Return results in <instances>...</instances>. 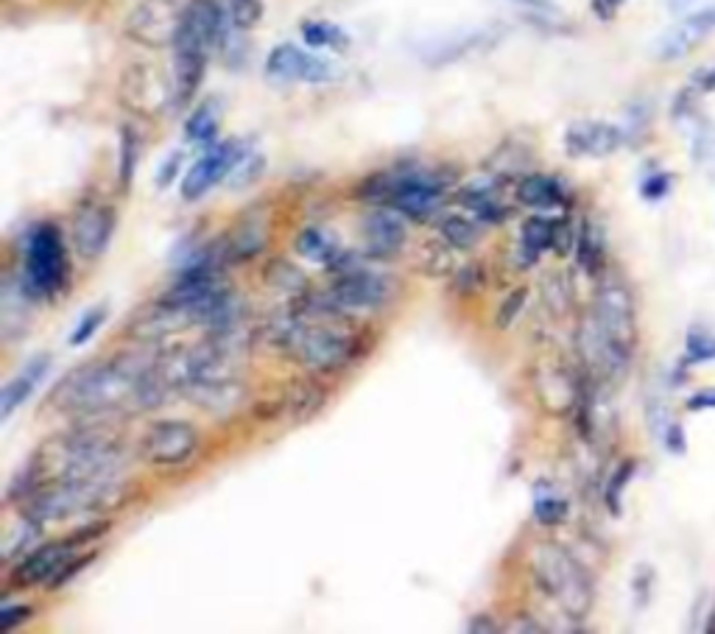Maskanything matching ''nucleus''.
<instances>
[{
    "label": "nucleus",
    "mask_w": 715,
    "mask_h": 634,
    "mask_svg": "<svg viewBox=\"0 0 715 634\" xmlns=\"http://www.w3.org/2000/svg\"><path fill=\"white\" fill-rule=\"evenodd\" d=\"M157 352H121L70 372L51 394V406L79 422H104L127 414L152 411L171 394Z\"/></svg>",
    "instance_id": "1"
},
{
    "label": "nucleus",
    "mask_w": 715,
    "mask_h": 634,
    "mask_svg": "<svg viewBox=\"0 0 715 634\" xmlns=\"http://www.w3.org/2000/svg\"><path fill=\"white\" fill-rule=\"evenodd\" d=\"M127 467V447L121 436L104 422H84L73 431L53 436L37 447L9 483V501H26L45 483L93 481L121 476Z\"/></svg>",
    "instance_id": "2"
},
{
    "label": "nucleus",
    "mask_w": 715,
    "mask_h": 634,
    "mask_svg": "<svg viewBox=\"0 0 715 634\" xmlns=\"http://www.w3.org/2000/svg\"><path fill=\"white\" fill-rule=\"evenodd\" d=\"M637 347V313L634 299L623 283L609 279L595 291L589 316L579 331V352L584 367L598 381H612L627 372Z\"/></svg>",
    "instance_id": "3"
},
{
    "label": "nucleus",
    "mask_w": 715,
    "mask_h": 634,
    "mask_svg": "<svg viewBox=\"0 0 715 634\" xmlns=\"http://www.w3.org/2000/svg\"><path fill=\"white\" fill-rule=\"evenodd\" d=\"M229 9L218 0H190L184 3L182 23H179L177 39H174V104L188 107L199 93L207 59L213 48L227 43Z\"/></svg>",
    "instance_id": "4"
},
{
    "label": "nucleus",
    "mask_w": 715,
    "mask_h": 634,
    "mask_svg": "<svg viewBox=\"0 0 715 634\" xmlns=\"http://www.w3.org/2000/svg\"><path fill=\"white\" fill-rule=\"evenodd\" d=\"M132 481L123 476L93 478V481H59L45 483L23 503V514L39 526L82 517V514H104L121 509L132 498Z\"/></svg>",
    "instance_id": "5"
},
{
    "label": "nucleus",
    "mask_w": 715,
    "mask_h": 634,
    "mask_svg": "<svg viewBox=\"0 0 715 634\" xmlns=\"http://www.w3.org/2000/svg\"><path fill=\"white\" fill-rule=\"evenodd\" d=\"M532 578L543 596L551 598L564 615L584 621L593 607V582L573 553L559 542H537L532 551Z\"/></svg>",
    "instance_id": "6"
},
{
    "label": "nucleus",
    "mask_w": 715,
    "mask_h": 634,
    "mask_svg": "<svg viewBox=\"0 0 715 634\" xmlns=\"http://www.w3.org/2000/svg\"><path fill=\"white\" fill-rule=\"evenodd\" d=\"M448 182L431 171H400V174H372L358 188V196L367 202L386 204L397 210L400 216L414 222H428L442 204Z\"/></svg>",
    "instance_id": "7"
},
{
    "label": "nucleus",
    "mask_w": 715,
    "mask_h": 634,
    "mask_svg": "<svg viewBox=\"0 0 715 634\" xmlns=\"http://www.w3.org/2000/svg\"><path fill=\"white\" fill-rule=\"evenodd\" d=\"M70 266L64 252V238L57 224H37L26 235V258H23V274L20 286L28 299H51L68 286Z\"/></svg>",
    "instance_id": "8"
},
{
    "label": "nucleus",
    "mask_w": 715,
    "mask_h": 634,
    "mask_svg": "<svg viewBox=\"0 0 715 634\" xmlns=\"http://www.w3.org/2000/svg\"><path fill=\"white\" fill-rule=\"evenodd\" d=\"M121 104L134 115L157 118L174 104V79L154 64H129L118 87Z\"/></svg>",
    "instance_id": "9"
},
{
    "label": "nucleus",
    "mask_w": 715,
    "mask_h": 634,
    "mask_svg": "<svg viewBox=\"0 0 715 634\" xmlns=\"http://www.w3.org/2000/svg\"><path fill=\"white\" fill-rule=\"evenodd\" d=\"M199 447H202V433L182 419L154 422L146 436L140 439V456L154 467H182L196 456Z\"/></svg>",
    "instance_id": "10"
},
{
    "label": "nucleus",
    "mask_w": 715,
    "mask_h": 634,
    "mask_svg": "<svg viewBox=\"0 0 715 634\" xmlns=\"http://www.w3.org/2000/svg\"><path fill=\"white\" fill-rule=\"evenodd\" d=\"M330 297L342 304L344 311H380L394 299V279L389 274L372 272L361 266L347 274H338L330 286Z\"/></svg>",
    "instance_id": "11"
},
{
    "label": "nucleus",
    "mask_w": 715,
    "mask_h": 634,
    "mask_svg": "<svg viewBox=\"0 0 715 634\" xmlns=\"http://www.w3.org/2000/svg\"><path fill=\"white\" fill-rule=\"evenodd\" d=\"M182 12L184 7H179V0H140L127 17L129 37L148 48L174 45Z\"/></svg>",
    "instance_id": "12"
},
{
    "label": "nucleus",
    "mask_w": 715,
    "mask_h": 634,
    "mask_svg": "<svg viewBox=\"0 0 715 634\" xmlns=\"http://www.w3.org/2000/svg\"><path fill=\"white\" fill-rule=\"evenodd\" d=\"M243 154H247V148H243L238 140H227V143L210 146L207 152L190 166V171L184 174L182 184H179L184 202H196V199L207 196L218 182L229 179V174H233V168L241 163Z\"/></svg>",
    "instance_id": "13"
},
{
    "label": "nucleus",
    "mask_w": 715,
    "mask_h": 634,
    "mask_svg": "<svg viewBox=\"0 0 715 634\" xmlns=\"http://www.w3.org/2000/svg\"><path fill=\"white\" fill-rule=\"evenodd\" d=\"M266 76L274 82L324 84L338 76V68L330 59L305 51L299 45L279 43L266 59Z\"/></svg>",
    "instance_id": "14"
},
{
    "label": "nucleus",
    "mask_w": 715,
    "mask_h": 634,
    "mask_svg": "<svg viewBox=\"0 0 715 634\" xmlns=\"http://www.w3.org/2000/svg\"><path fill=\"white\" fill-rule=\"evenodd\" d=\"M70 559H73V542L70 539L45 542V546L34 548L20 559L17 565L12 567L9 582L17 590H28V587H37V584H51Z\"/></svg>",
    "instance_id": "15"
},
{
    "label": "nucleus",
    "mask_w": 715,
    "mask_h": 634,
    "mask_svg": "<svg viewBox=\"0 0 715 634\" xmlns=\"http://www.w3.org/2000/svg\"><path fill=\"white\" fill-rule=\"evenodd\" d=\"M115 232V210L107 204H84L73 218V247H76L79 258L87 263L98 261L107 252L109 241Z\"/></svg>",
    "instance_id": "16"
},
{
    "label": "nucleus",
    "mask_w": 715,
    "mask_h": 634,
    "mask_svg": "<svg viewBox=\"0 0 715 634\" xmlns=\"http://www.w3.org/2000/svg\"><path fill=\"white\" fill-rule=\"evenodd\" d=\"M623 143H627L623 129L607 121H576L564 132V152L579 159H604L618 152Z\"/></svg>",
    "instance_id": "17"
},
{
    "label": "nucleus",
    "mask_w": 715,
    "mask_h": 634,
    "mask_svg": "<svg viewBox=\"0 0 715 634\" xmlns=\"http://www.w3.org/2000/svg\"><path fill=\"white\" fill-rule=\"evenodd\" d=\"M405 241H408V229L397 210H374L364 218V243L372 261H392L403 252Z\"/></svg>",
    "instance_id": "18"
},
{
    "label": "nucleus",
    "mask_w": 715,
    "mask_h": 634,
    "mask_svg": "<svg viewBox=\"0 0 715 634\" xmlns=\"http://www.w3.org/2000/svg\"><path fill=\"white\" fill-rule=\"evenodd\" d=\"M182 394H188V400L202 411L213 414V417H233L235 411H241L247 403V386L241 378H213V381H196L190 383Z\"/></svg>",
    "instance_id": "19"
},
{
    "label": "nucleus",
    "mask_w": 715,
    "mask_h": 634,
    "mask_svg": "<svg viewBox=\"0 0 715 634\" xmlns=\"http://www.w3.org/2000/svg\"><path fill=\"white\" fill-rule=\"evenodd\" d=\"M715 32V7L702 9V12H693L690 17L679 20L677 26H671L663 37L657 39V57L665 59V62H674V59H682L688 53H693L699 48L704 37Z\"/></svg>",
    "instance_id": "20"
},
{
    "label": "nucleus",
    "mask_w": 715,
    "mask_h": 634,
    "mask_svg": "<svg viewBox=\"0 0 715 634\" xmlns=\"http://www.w3.org/2000/svg\"><path fill=\"white\" fill-rule=\"evenodd\" d=\"M517 202L537 213H548V210L568 207L570 193L562 179L548 177V174H526L517 182Z\"/></svg>",
    "instance_id": "21"
},
{
    "label": "nucleus",
    "mask_w": 715,
    "mask_h": 634,
    "mask_svg": "<svg viewBox=\"0 0 715 634\" xmlns=\"http://www.w3.org/2000/svg\"><path fill=\"white\" fill-rule=\"evenodd\" d=\"M330 392L317 381V378H299L291 386L285 388L279 397V408L283 414L294 419V422H308V419L319 417L322 408L327 406Z\"/></svg>",
    "instance_id": "22"
},
{
    "label": "nucleus",
    "mask_w": 715,
    "mask_h": 634,
    "mask_svg": "<svg viewBox=\"0 0 715 634\" xmlns=\"http://www.w3.org/2000/svg\"><path fill=\"white\" fill-rule=\"evenodd\" d=\"M534 383H537V392H539V400H543V406L553 414L570 411V408L579 403V397H582V386H579V383L573 381V378H570L564 369H557V367L539 369L537 378H534Z\"/></svg>",
    "instance_id": "23"
},
{
    "label": "nucleus",
    "mask_w": 715,
    "mask_h": 634,
    "mask_svg": "<svg viewBox=\"0 0 715 634\" xmlns=\"http://www.w3.org/2000/svg\"><path fill=\"white\" fill-rule=\"evenodd\" d=\"M48 367H51V356L32 358V361L23 367V372L3 386V392H0V419H3V422L32 397L37 383L43 381V374L48 372Z\"/></svg>",
    "instance_id": "24"
},
{
    "label": "nucleus",
    "mask_w": 715,
    "mask_h": 634,
    "mask_svg": "<svg viewBox=\"0 0 715 634\" xmlns=\"http://www.w3.org/2000/svg\"><path fill=\"white\" fill-rule=\"evenodd\" d=\"M456 202L462 204L464 210H469V213L484 224H500L509 218V207L503 204V199H500L498 184L494 182L467 184V188L458 191Z\"/></svg>",
    "instance_id": "25"
},
{
    "label": "nucleus",
    "mask_w": 715,
    "mask_h": 634,
    "mask_svg": "<svg viewBox=\"0 0 715 634\" xmlns=\"http://www.w3.org/2000/svg\"><path fill=\"white\" fill-rule=\"evenodd\" d=\"M562 216H532L526 218L523 229H520V252H523V268L534 266L539 261V254L553 252V241H557V227Z\"/></svg>",
    "instance_id": "26"
},
{
    "label": "nucleus",
    "mask_w": 715,
    "mask_h": 634,
    "mask_svg": "<svg viewBox=\"0 0 715 634\" xmlns=\"http://www.w3.org/2000/svg\"><path fill=\"white\" fill-rule=\"evenodd\" d=\"M297 252L302 254L305 261L322 263V266H330L342 254V247L330 232H324L322 227H308L297 235Z\"/></svg>",
    "instance_id": "27"
},
{
    "label": "nucleus",
    "mask_w": 715,
    "mask_h": 634,
    "mask_svg": "<svg viewBox=\"0 0 715 634\" xmlns=\"http://www.w3.org/2000/svg\"><path fill=\"white\" fill-rule=\"evenodd\" d=\"M576 258L579 266L595 277L604 268V258H607V243H604V232L595 227L593 222H584L576 235Z\"/></svg>",
    "instance_id": "28"
},
{
    "label": "nucleus",
    "mask_w": 715,
    "mask_h": 634,
    "mask_svg": "<svg viewBox=\"0 0 715 634\" xmlns=\"http://www.w3.org/2000/svg\"><path fill=\"white\" fill-rule=\"evenodd\" d=\"M439 235H442V241L448 243V247L467 252V249L478 247V241H481V227H478L475 218L456 216V213H453V216H444L442 222H439Z\"/></svg>",
    "instance_id": "29"
},
{
    "label": "nucleus",
    "mask_w": 715,
    "mask_h": 634,
    "mask_svg": "<svg viewBox=\"0 0 715 634\" xmlns=\"http://www.w3.org/2000/svg\"><path fill=\"white\" fill-rule=\"evenodd\" d=\"M263 279H266V286L277 288V291H285V294H294V297H302V294L308 291V277H305L302 268L283 261V258L269 261L266 266H263Z\"/></svg>",
    "instance_id": "30"
},
{
    "label": "nucleus",
    "mask_w": 715,
    "mask_h": 634,
    "mask_svg": "<svg viewBox=\"0 0 715 634\" xmlns=\"http://www.w3.org/2000/svg\"><path fill=\"white\" fill-rule=\"evenodd\" d=\"M184 137L199 146H213V140L218 137L216 101H204L202 107L190 112V118L184 121Z\"/></svg>",
    "instance_id": "31"
},
{
    "label": "nucleus",
    "mask_w": 715,
    "mask_h": 634,
    "mask_svg": "<svg viewBox=\"0 0 715 634\" xmlns=\"http://www.w3.org/2000/svg\"><path fill=\"white\" fill-rule=\"evenodd\" d=\"M302 39L311 48H327V51H347L349 48V34L336 23H327V20L302 23Z\"/></svg>",
    "instance_id": "32"
},
{
    "label": "nucleus",
    "mask_w": 715,
    "mask_h": 634,
    "mask_svg": "<svg viewBox=\"0 0 715 634\" xmlns=\"http://www.w3.org/2000/svg\"><path fill=\"white\" fill-rule=\"evenodd\" d=\"M39 531H43V526L23 514L17 526L9 528V531H3V559L12 562L14 557H23V553H28V548H32L34 539L39 537Z\"/></svg>",
    "instance_id": "33"
},
{
    "label": "nucleus",
    "mask_w": 715,
    "mask_h": 634,
    "mask_svg": "<svg viewBox=\"0 0 715 634\" xmlns=\"http://www.w3.org/2000/svg\"><path fill=\"white\" fill-rule=\"evenodd\" d=\"M568 514H570V503L564 501V498L539 489L537 501H534V517H537L539 526H562V523L568 521Z\"/></svg>",
    "instance_id": "34"
},
{
    "label": "nucleus",
    "mask_w": 715,
    "mask_h": 634,
    "mask_svg": "<svg viewBox=\"0 0 715 634\" xmlns=\"http://www.w3.org/2000/svg\"><path fill=\"white\" fill-rule=\"evenodd\" d=\"M138 159H140V137L132 127L121 129V163H118V179H121V188L129 191L132 184L134 171H138Z\"/></svg>",
    "instance_id": "35"
},
{
    "label": "nucleus",
    "mask_w": 715,
    "mask_h": 634,
    "mask_svg": "<svg viewBox=\"0 0 715 634\" xmlns=\"http://www.w3.org/2000/svg\"><path fill=\"white\" fill-rule=\"evenodd\" d=\"M450 249L444 241L428 243L422 247V258H419V272H425L428 277H448L453 272V258H450Z\"/></svg>",
    "instance_id": "36"
},
{
    "label": "nucleus",
    "mask_w": 715,
    "mask_h": 634,
    "mask_svg": "<svg viewBox=\"0 0 715 634\" xmlns=\"http://www.w3.org/2000/svg\"><path fill=\"white\" fill-rule=\"evenodd\" d=\"M634 469H637V464H634V462H623L621 467H618L612 472V478H609L607 489H604V501H607V509L615 514V517L621 514V509H623V492H627L629 481H632V478H634Z\"/></svg>",
    "instance_id": "37"
},
{
    "label": "nucleus",
    "mask_w": 715,
    "mask_h": 634,
    "mask_svg": "<svg viewBox=\"0 0 715 634\" xmlns=\"http://www.w3.org/2000/svg\"><path fill=\"white\" fill-rule=\"evenodd\" d=\"M715 361V333L707 331H688L684 338V363H707Z\"/></svg>",
    "instance_id": "38"
},
{
    "label": "nucleus",
    "mask_w": 715,
    "mask_h": 634,
    "mask_svg": "<svg viewBox=\"0 0 715 634\" xmlns=\"http://www.w3.org/2000/svg\"><path fill=\"white\" fill-rule=\"evenodd\" d=\"M229 17L235 28H254L263 17V3L260 0H229Z\"/></svg>",
    "instance_id": "39"
},
{
    "label": "nucleus",
    "mask_w": 715,
    "mask_h": 634,
    "mask_svg": "<svg viewBox=\"0 0 715 634\" xmlns=\"http://www.w3.org/2000/svg\"><path fill=\"white\" fill-rule=\"evenodd\" d=\"M526 302H528L526 288H514V291L503 299V304H500L498 316H494V327H498V331H509V327L514 324V319L523 313Z\"/></svg>",
    "instance_id": "40"
},
{
    "label": "nucleus",
    "mask_w": 715,
    "mask_h": 634,
    "mask_svg": "<svg viewBox=\"0 0 715 634\" xmlns=\"http://www.w3.org/2000/svg\"><path fill=\"white\" fill-rule=\"evenodd\" d=\"M107 322V308L104 304H95V308H90L87 313H84V319L79 322V327L73 331V336H70V347H82V344H87L90 338L98 333V327Z\"/></svg>",
    "instance_id": "41"
},
{
    "label": "nucleus",
    "mask_w": 715,
    "mask_h": 634,
    "mask_svg": "<svg viewBox=\"0 0 715 634\" xmlns=\"http://www.w3.org/2000/svg\"><path fill=\"white\" fill-rule=\"evenodd\" d=\"M260 174H263V157L260 154H243L241 163L233 168V174H229V184L233 188H247V184L258 182Z\"/></svg>",
    "instance_id": "42"
},
{
    "label": "nucleus",
    "mask_w": 715,
    "mask_h": 634,
    "mask_svg": "<svg viewBox=\"0 0 715 634\" xmlns=\"http://www.w3.org/2000/svg\"><path fill=\"white\" fill-rule=\"evenodd\" d=\"M487 286V272H484L481 263H467V266H462L456 272V279H453V288H456L458 294H475L481 291V288Z\"/></svg>",
    "instance_id": "43"
},
{
    "label": "nucleus",
    "mask_w": 715,
    "mask_h": 634,
    "mask_svg": "<svg viewBox=\"0 0 715 634\" xmlns=\"http://www.w3.org/2000/svg\"><path fill=\"white\" fill-rule=\"evenodd\" d=\"M674 188V177L668 171H657L648 174L643 182H640V196L646 199V202H663Z\"/></svg>",
    "instance_id": "44"
},
{
    "label": "nucleus",
    "mask_w": 715,
    "mask_h": 634,
    "mask_svg": "<svg viewBox=\"0 0 715 634\" xmlns=\"http://www.w3.org/2000/svg\"><path fill=\"white\" fill-rule=\"evenodd\" d=\"M32 615H34L32 607H23V603L12 607V603H3V607H0V632H12V629L23 626Z\"/></svg>",
    "instance_id": "45"
},
{
    "label": "nucleus",
    "mask_w": 715,
    "mask_h": 634,
    "mask_svg": "<svg viewBox=\"0 0 715 634\" xmlns=\"http://www.w3.org/2000/svg\"><path fill=\"white\" fill-rule=\"evenodd\" d=\"M659 439H663L665 451L674 453V456H682L688 451V436H684L682 422H668V428L659 433Z\"/></svg>",
    "instance_id": "46"
},
{
    "label": "nucleus",
    "mask_w": 715,
    "mask_h": 634,
    "mask_svg": "<svg viewBox=\"0 0 715 634\" xmlns=\"http://www.w3.org/2000/svg\"><path fill=\"white\" fill-rule=\"evenodd\" d=\"M93 559H95V553H84L82 559H70L68 565H64L62 571H59V576L51 582L53 590H57V587H64V584H68V582H73V578H76V573L82 571V567H87L90 562H93Z\"/></svg>",
    "instance_id": "47"
},
{
    "label": "nucleus",
    "mask_w": 715,
    "mask_h": 634,
    "mask_svg": "<svg viewBox=\"0 0 715 634\" xmlns=\"http://www.w3.org/2000/svg\"><path fill=\"white\" fill-rule=\"evenodd\" d=\"M684 408H688V411H713V408H715V386L702 388V392H696V394H690L688 403H684Z\"/></svg>",
    "instance_id": "48"
},
{
    "label": "nucleus",
    "mask_w": 715,
    "mask_h": 634,
    "mask_svg": "<svg viewBox=\"0 0 715 634\" xmlns=\"http://www.w3.org/2000/svg\"><path fill=\"white\" fill-rule=\"evenodd\" d=\"M179 166H182V154L174 152L171 157L165 159L163 168H159V174H157V188H168V184H171L174 179H177Z\"/></svg>",
    "instance_id": "49"
},
{
    "label": "nucleus",
    "mask_w": 715,
    "mask_h": 634,
    "mask_svg": "<svg viewBox=\"0 0 715 634\" xmlns=\"http://www.w3.org/2000/svg\"><path fill=\"white\" fill-rule=\"evenodd\" d=\"M523 7L532 12L534 20H553L557 17V7H553V0H517Z\"/></svg>",
    "instance_id": "50"
},
{
    "label": "nucleus",
    "mask_w": 715,
    "mask_h": 634,
    "mask_svg": "<svg viewBox=\"0 0 715 634\" xmlns=\"http://www.w3.org/2000/svg\"><path fill=\"white\" fill-rule=\"evenodd\" d=\"M623 3L627 0H593V12L598 20H612Z\"/></svg>",
    "instance_id": "51"
},
{
    "label": "nucleus",
    "mask_w": 715,
    "mask_h": 634,
    "mask_svg": "<svg viewBox=\"0 0 715 634\" xmlns=\"http://www.w3.org/2000/svg\"><path fill=\"white\" fill-rule=\"evenodd\" d=\"M498 623H494V618L489 615H478L473 618V621L467 623V632H481V634H489V632H498Z\"/></svg>",
    "instance_id": "52"
},
{
    "label": "nucleus",
    "mask_w": 715,
    "mask_h": 634,
    "mask_svg": "<svg viewBox=\"0 0 715 634\" xmlns=\"http://www.w3.org/2000/svg\"><path fill=\"white\" fill-rule=\"evenodd\" d=\"M693 82H696V87L702 89V93H715V64L707 70H699Z\"/></svg>",
    "instance_id": "53"
},
{
    "label": "nucleus",
    "mask_w": 715,
    "mask_h": 634,
    "mask_svg": "<svg viewBox=\"0 0 715 634\" xmlns=\"http://www.w3.org/2000/svg\"><path fill=\"white\" fill-rule=\"evenodd\" d=\"M512 629L514 632H543V626H539V623L528 615H520L517 623H514Z\"/></svg>",
    "instance_id": "54"
},
{
    "label": "nucleus",
    "mask_w": 715,
    "mask_h": 634,
    "mask_svg": "<svg viewBox=\"0 0 715 634\" xmlns=\"http://www.w3.org/2000/svg\"><path fill=\"white\" fill-rule=\"evenodd\" d=\"M710 621H713V623H710V626H707V629H710V632H715V615H713V618H710Z\"/></svg>",
    "instance_id": "55"
}]
</instances>
